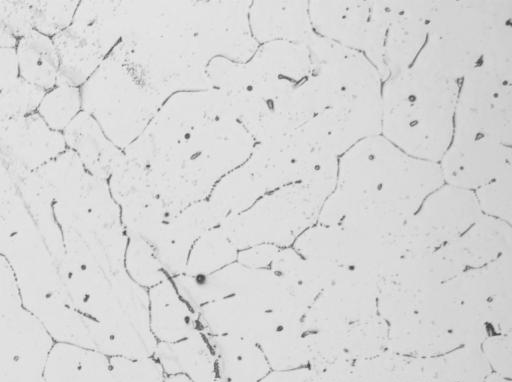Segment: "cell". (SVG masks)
Here are the masks:
<instances>
[{
    "mask_svg": "<svg viewBox=\"0 0 512 382\" xmlns=\"http://www.w3.org/2000/svg\"><path fill=\"white\" fill-rule=\"evenodd\" d=\"M443 184L438 163L414 158L374 135L338 157L335 187L317 223L396 235Z\"/></svg>",
    "mask_w": 512,
    "mask_h": 382,
    "instance_id": "1",
    "label": "cell"
},
{
    "mask_svg": "<svg viewBox=\"0 0 512 382\" xmlns=\"http://www.w3.org/2000/svg\"><path fill=\"white\" fill-rule=\"evenodd\" d=\"M110 54L165 101L212 89L206 68L219 57L196 1H127L126 31Z\"/></svg>",
    "mask_w": 512,
    "mask_h": 382,
    "instance_id": "2",
    "label": "cell"
},
{
    "mask_svg": "<svg viewBox=\"0 0 512 382\" xmlns=\"http://www.w3.org/2000/svg\"><path fill=\"white\" fill-rule=\"evenodd\" d=\"M255 144L233 115H225L194 127L144 167L172 218L208 199L215 185L248 159Z\"/></svg>",
    "mask_w": 512,
    "mask_h": 382,
    "instance_id": "3",
    "label": "cell"
},
{
    "mask_svg": "<svg viewBox=\"0 0 512 382\" xmlns=\"http://www.w3.org/2000/svg\"><path fill=\"white\" fill-rule=\"evenodd\" d=\"M53 213L59 238L48 250L66 276H113L125 270L128 238L107 180L87 172L76 186L53 200Z\"/></svg>",
    "mask_w": 512,
    "mask_h": 382,
    "instance_id": "4",
    "label": "cell"
},
{
    "mask_svg": "<svg viewBox=\"0 0 512 382\" xmlns=\"http://www.w3.org/2000/svg\"><path fill=\"white\" fill-rule=\"evenodd\" d=\"M459 84L414 66L387 78L380 135L414 158L438 163L453 136Z\"/></svg>",
    "mask_w": 512,
    "mask_h": 382,
    "instance_id": "5",
    "label": "cell"
},
{
    "mask_svg": "<svg viewBox=\"0 0 512 382\" xmlns=\"http://www.w3.org/2000/svg\"><path fill=\"white\" fill-rule=\"evenodd\" d=\"M509 22L512 0L433 1L426 41L412 66L460 83Z\"/></svg>",
    "mask_w": 512,
    "mask_h": 382,
    "instance_id": "6",
    "label": "cell"
},
{
    "mask_svg": "<svg viewBox=\"0 0 512 382\" xmlns=\"http://www.w3.org/2000/svg\"><path fill=\"white\" fill-rule=\"evenodd\" d=\"M336 175L337 163L264 195L247 210L226 217L220 227L238 251L260 244L289 247L317 223Z\"/></svg>",
    "mask_w": 512,
    "mask_h": 382,
    "instance_id": "7",
    "label": "cell"
},
{
    "mask_svg": "<svg viewBox=\"0 0 512 382\" xmlns=\"http://www.w3.org/2000/svg\"><path fill=\"white\" fill-rule=\"evenodd\" d=\"M82 111L121 150L147 127L165 100L139 83L109 54L80 86Z\"/></svg>",
    "mask_w": 512,
    "mask_h": 382,
    "instance_id": "8",
    "label": "cell"
},
{
    "mask_svg": "<svg viewBox=\"0 0 512 382\" xmlns=\"http://www.w3.org/2000/svg\"><path fill=\"white\" fill-rule=\"evenodd\" d=\"M512 74L480 63L460 82L453 136L511 146Z\"/></svg>",
    "mask_w": 512,
    "mask_h": 382,
    "instance_id": "9",
    "label": "cell"
},
{
    "mask_svg": "<svg viewBox=\"0 0 512 382\" xmlns=\"http://www.w3.org/2000/svg\"><path fill=\"white\" fill-rule=\"evenodd\" d=\"M225 115H233L230 100L219 90L175 93L123 152L129 159L146 166L194 127Z\"/></svg>",
    "mask_w": 512,
    "mask_h": 382,
    "instance_id": "10",
    "label": "cell"
},
{
    "mask_svg": "<svg viewBox=\"0 0 512 382\" xmlns=\"http://www.w3.org/2000/svg\"><path fill=\"white\" fill-rule=\"evenodd\" d=\"M93 320L109 333L118 357L154 356L158 342L150 328L148 289L134 282L125 270L111 278L95 306Z\"/></svg>",
    "mask_w": 512,
    "mask_h": 382,
    "instance_id": "11",
    "label": "cell"
},
{
    "mask_svg": "<svg viewBox=\"0 0 512 382\" xmlns=\"http://www.w3.org/2000/svg\"><path fill=\"white\" fill-rule=\"evenodd\" d=\"M481 215L472 191L443 184L407 219L398 241L406 257L435 251L459 237Z\"/></svg>",
    "mask_w": 512,
    "mask_h": 382,
    "instance_id": "12",
    "label": "cell"
},
{
    "mask_svg": "<svg viewBox=\"0 0 512 382\" xmlns=\"http://www.w3.org/2000/svg\"><path fill=\"white\" fill-rule=\"evenodd\" d=\"M378 282L371 276L340 267L302 319L304 333L342 331L377 313Z\"/></svg>",
    "mask_w": 512,
    "mask_h": 382,
    "instance_id": "13",
    "label": "cell"
},
{
    "mask_svg": "<svg viewBox=\"0 0 512 382\" xmlns=\"http://www.w3.org/2000/svg\"><path fill=\"white\" fill-rule=\"evenodd\" d=\"M55 344L44 325L24 307L0 319V382H43Z\"/></svg>",
    "mask_w": 512,
    "mask_h": 382,
    "instance_id": "14",
    "label": "cell"
},
{
    "mask_svg": "<svg viewBox=\"0 0 512 382\" xmlns=\"http://www.w3.org/2000/svg\"><path fill=\"white\" fill-rule=\"evenodd\" d=\"M438 164L444 184L474 192L512 173V149L492 140L452 136Z\"/></svg>",
    "mask_w": 512,
    "mask_h": 382,
    "instance_id": "15",
    "label": "cell"
},
{
    "mask_svg": "<svg viewBox=\"0 0 512 382\" xmlns=\"http://www.w3.org/2000/svg\"><path fill=\"white\" fill-rule=\"evenodd\" d=\"M314 32L367 57L378 34L379 1H308Z\"/></svg>",
    "mask_w": 512,
    "mask_h": 382,
    "instance_id": "16",
    "label": "cell"
},
{
    "mask_svg": "<svg viewBox=\"0 0 512 382\" xmlns=\"http://www.w3.org/2000/svg\"><path fill=\"white\" fill-rule=\"evenodd\" d=\"M127 26L126 1H79L64 35L91 66L99 67L122 39Z\"/></svg>",
    "mask_w": 512,
    "mask_h": 382,
    "instance_id": "17",
    "label": "cell"
},
{
    "mask_svg": "<svg viewBox=\"0 0 512 382\" xmlns=\"http://www.w3.org/2000/svg\"><path fill=\"white\" fill-rule=\"evenodd\" d=\"M433 1H390L388 24L377 67L382 82L409 68L427 37Z\"/></svg>",
    "mask_w": 512,
    "mask_h": 382,
    "instance_id": "18",
    "label": "cell"
},
{
    "mask_svg": "<svg viewBox=\"0 0 512 382\" xmlns=\"http://www.w3.org/2000/svg\"><path fill=\"white\" fill-rule=\"evenodd\" d=\"M195 312L198 329L204 335L233 336L257 344L282 327L291 326L258 303L239 295L209 302Z\"/></svg>",
    "mask_w": 512,
    "mask_h": 382,
    "instance_id": "19",
    "label": "cell"
},
{
    "mask_svg": "<svg viewBox=\"0 0 512 382\" xmlns=\"http://www.w3.org/2000/svg\"><path fill=\"white\" fill-rule=\"evenodd\" d=\"M225 218L208 199L194 203L170 218L153 245L165 273L171 277L183 274L195 242L205 232L220 226Z\"/></svg>",
    "mask_w": 512,
    "mask_h": 382,
    "instance_id": "20",
    "label": "cell"
},
{
    "mask_svg": "<svg viewBox=\"0 0 512 382\" xmlns=\"http://www.w3.org/2000/svg\"><path fill=\"white\" fill-rule=\"evenodd\" d=\"M66 149L63 133L49 128L36 112L10 122L0 135V156L31 172Z\"/></svg>",
    "mask_w": 512,
    "mask_h": 382,
    "instance_id": "21",
    "label": "cell"
},
{
    "mask_svg": "<svg viewBox=\"0 0 512 382\" xmlns=\"http://www.w3.org/2000/svg\"><path fill=\"white\" fill-rule=\"evenodd\" d=\"M511 225L481 215L464 233L436 251L462 270L479 268L511 252Z\"/></svg>",
    "mask_w": 512,
    "mask_h": 382,
    "instance_id": "22",
    "label": "cell"
},
{
    "mask_svg": "<svg viewBox=\"0 0 512 382\" xmlns=\"http://www.w3.org/2000/svg\"><path fill=\"white\" fill-rule=\"evenodd\" d=\"M416 313L452 336L459 346L480 347L490 335L476 312L455 298L443 284L421 294Z\"/></svg>",
    "mask_w": 512,
    "mask_h": 382,
    "instance_id": "23",
    "label": "cell"
},
{
    "mask_svg": "<svg viewBox=\"0 0 512 382\" xmlns=\"http://www.w3.org/2000/svg\"><path fill=\"white\" fill-rule=\"evenodd\" d=\"M248 18L258 44L274 40L304 42L314 34L308 1H251Z\"/></svg>",
    "mask_w": 512,
    "mask_h": 382,
    "instance_id": "24",
    "label": "cell"
},
{
    "mask_svg": "<svg viewBox=\"0 0 512 382\" xmlns=\"http://www.w3.org/2000/svg\"><path fill=\"white\" fill-rule=\"evenodd\" d=\"M67 149L73 151L85 170L108 180L124 158V152L105 135L98 123L81 111L62 132Z\"/></svg>",
    "mask_w": 512,
    "mask_h": 382,
    "instance_id": "25",
    "label": "cell"
},
{
    "mask_svg": "<svg viewBox=\"0 0 512 382\" xmlns=\"http://www.w3.org/2000/svg\"><path fill=\"white\" fill-rule=\"evenodd\" d=\"M511 270V252H508L482 267L461 271L443 285L479 316L492 300L512 295Z\"/></svg>",
    "mask_w": 512,
    "mask_h": 382,
    "instance_id": "26",
    "label": "cell"
},
{
    "mask_svg": "<svg viewBox=\"0 0 512 382\" xmlns=\"http://www.w3.org/2000/svg\"><path fill=\"white\" fill-rule=\"evenodd\" d=\"M150 328L157 342L174 343L198 330L195 310L171 279L148 289Z\"/></svg>",
    "mask_w": 512,
    "mask_h": 382,
    "instance_id": "27",
    "label": "cell"
},
{
    "mask_svg": "<svg viewBox=\"0 0 512 382\" xmlns=\"http://www.w3.org/2000/svg\"><path fill=\"white\" fill-rule=\"evenodd\" d=\"M43 382H117L110 357L74 344L55 342Z\"/></svg>",
    "mask_w": 512,
    "mask_h": 382,
    "instance_id": "28",
    "label": "cell"
},
{
    "mask_svg": "<svg viewBox=\"0 0 512 382\" xmlns=\"http://www.w3.org/2000/svg\"><path fill=\"white\" fill-rule=\"evenodd\" d=\"M153 357L165 375L182 374L192 382H220L215 356L199 329L178 342H158Z\"/></svg>",
    "mask_w": 512,
    "mask_h": 382,
    "instance_id": "29",
    "label": "cell"
},
{
    "mask_svg": "<svg viewBox=\"0 0 512 382\" xmlns=\"http://www.w3.org/2000/svg\"><path fill=\"white\" fill-rule=\"evenodd\" d=\"M204 336L215 356L220 382H256L271 371L257 343L233 336Z\"/></svg>",
    "mask_w": 512,
    "mask_h": 382,
    "instance_id": "30",
    "label": "cell"
},
{
    "mask_svg": "<svg viewBox=\"0 0 512 382\" xmlns=\"http://www.w3.org/2000/svg\"><path fill=\"white\" fill-rule=\"evenodd\" d=\"M458 347L452 336L417 313L388 324L387 351L398 355L428 358Z\"/></svg>",
    "mask_w": 512,
    "mask_h": 382,
    "instance_id": "31",
    "label": "cell"
},
{
    "mask_svg": "<svg viewBox=\"0 0 512 382\" xmlns=\"http://www.w3.org/2000/svg\"><path fill=\"white\" fill-rule=\"evenodd\" d=\"M19 78L43 91L57 85L59 55L52 38L31 30L15 46Z\"/></svg>",
    "mask_w": 512,
    "mask_h": 382,
    "instance_id": "32",
    "label": "cell"
},
{
    "mask_svg": "<svg viewBox=\"0 0 512 382\" xmlns=\"http://www.w3.org/2000/svg\"><path fill=\"white\" fill-rule=\"evenodd\" d=\"M421 382H483L490 374L481 348L460 346L439 356L419 358Z\"/></svg>",
    "mask_w": 512,
    "mask_h": 382,
    "instance_id": "33",
    "label": "cell"
},
{
    "mask_svg": "<svg viewBox=\"0 0 512 382\" xmlns=\"http://www.w3.org/2000/svg\"><path fill=\"white\" fill-rule=\"evenodd\" d=\"M461 271L459 266L435 250L404 257L393 274L382 281L421 294L441 286Z\"/></svg>",
    "mask_w": 512,
    "mask_h": 382,
    "instance_id": "34",
    "label": "cell"
},
{
    "mask_svg": "<svg viewBox=\"0 0 512 382\" xmlns=\"http://www.w3.org/2000/svg\"><path fill=\"white\" fill-rule=\"evenodd\" d=\"M343 331H317L304 334L309 351V368L320 382H342L354 360L347 354Z\"/></svg>",
    "mask_w": 512,
    "mask_h": 382,
    "instance_id": "35",
    "label": "cell"
},
{
    "mask_svg": "<svg viewBox=\"0 0 512 382\" xmlns=\"http://www.w3.org/2000/svg\"><path fill=\"white\" fill-rule=\"evenodd\" d=\"M340 267L302 257L293 248H279L269 269L317 297Z\"/></svg>",
    "mask_w": 512,
    "mask_h": 382,
    "instance_id": "36",
    "label": "cell"
},
{
    "mask_svg": "<svg viewBox=\"0 0 512 382\" xmlns=\"http://www.w3.org/2000/svg\"><path fill=\"white\" fill-rule=\"evenodd\" d=\"M238 249L220 226L205 232L193 245L183 274L200 276L214 273L236 262Z\"/></svg>",
    "mask_w": 512,
    "mask_h": 382,
    "instance_id": "37",
    "label": "cell"
},
{
    "mask_svg": "<svg viewBox=\"0 0 512 382\" xmlns=\"http://www.w3.org/2000/svg\"><path fill=\"white\" fill-rule=\"evenodd\" d=\"M302 323L285 326L259 343L271 370H292L307 367L309 351Z\"/></svg>",
    "mask_w": 512,
    "mask_h": 382,
    "instance_id": "38",
    "label": "cell"
},
{
    "mask_svg": "<svg viewBox=\"0 0 512 382\" xmlns=\"http://www.w3.org/2000/svg\"><path fill=\"white\" fill-rule=\"evenodd\" d=\"M121 220L128 239H139L154 245L170 219L163 202L153 196L120 208Z\"/></svg>",
    "mask_w": 512,
    "mask_h": 382,
    "instance_id": "39",
    "label": "cell"
},
{
    "mask_svg": "<svg viewBox=\"0 0 512 382\" xmlns=\"http://www.w3.org/2000/svg\"><path fill=\"white\" fill-rule=\"evenodd\" d=\"M343 343L354 361L378 356L387 351L388 323L379 315L353 323L344 329Z\"/></svg>",
    "mask_w": 512,
    "mask_h": 382,
    "instance_id": "40",
    "label": "cell"
},
{
    "mask_svg": "<svg viewBox=\"0 0 512 382\" xmlns=\"http://www.w3.org/2000/svg\"><path fill=\"white\" fill-rule=\"evenodd\" d=\"M81 111L80 87L56 85L44 93L36 113L49 128L62 133Z\"/></svg>",
    "mask_w": 512,
    "mask_h": 382,
    "instance_id": "41",
    "label": "cell"
},
{
    "mask_svg": "<svg viewBox=\"0 0 512 382\" xmlns=\"http://www.w3.org/2000/svg\"><path fill=\"white\" fill-rule=\"evenodd\" d=\"M302 257L340 267L342 232L339 227L316 223L304 231L293 243Z\"/></svg>",
    "mask_w": 512,
    "mask_h": 382,
    "instance_id": "42",
    "label": "cell"
},
{
    "mask_svg": "<svg viewBox=\"0 0 512 382\" xmlns=\"http://www.w3.org/2000/svg\"><path fill=\"white\" fill-rule=\"evenodd\" d=\"M34 172L52 200L77 185L87 173L77 155L69 149Z\"/></svg>",
    "mask_w": 512,
    "mask_h": 382,
    "instance_id": "43",
    "label": "cell"
},
{
    "mask_svg": "<svg viewBox=\"0 0 512 382\" xmlns=\"http://www.w3.org/2000/svg\"><path fill=\"white\" fill-rule=\"evenodd\" d=\"M124 269L134 282L146 289L168 278L154 253L153 246L139 239H128Z\"/></svg>",
    "mask_w": 512,
    "mask_h": 382,
    "instance_id": "44",
    "label": "cell"
},
{
    "mask_svg": "<svg viewBox=\"0 0 512 382\" xmlns=\"http://www.w3.org/2000/svg\"><path fill=\"white\" fill-rule=\"evenodd\" d=\"M33 30L53 38L67 29L73 20L79 1L28 0Z\"/></svg>",
    "mask_w": 512,
    "mask_h": 382,
    "instance_id": "45",
    "label": "cell"
},
{
    "mask_svg": "<svg viewBox=\"0 0 512 382\" xmlns=\"http://www.w3.org/2000/svg\"><path fill=\"white\" fill-rule=\"evenodd\" d=\"M44 93L20 78L0 91V135L10 122L35 113Z\"/></svg>",
    "mask_w": 512,
    "mask_h": 382,
    "instance_id": "46",
    "label": "cell"
},
{
    "mask_svg": "<svg viewBox=\"0 0 512 382\" xmlns=\"http://www.w3.org/2000/svg\"><path fill=\"white\" fill-rule=\"evenodd\" d=\"M421 294L390 281H381L378 283L377 313L388 324L406 318L417 312Z\"/></svg>",
    "mask_w": 512,
    "mask_h": 382,
    "instance_id": "47",
    "label": "cell"
},
{
    "mask_svg": "<svg viewBox=\"0 0 512 382\" xmlns=\"http://www.w3.org/2000/svg\"><path fill=\"white\" fill-rule=\"evenodd\" d=\"M511 177L512 173H508L473 192L481 214L510 225L512 219Z\"/></svg>",
    "mask_w": 512,
    "mask_h": 382,
    "instance_id": "48",
    "label": "cell"
},
{
    "mask_svg": "<svg viewBox=\"0 0 512 382\" xmlns=\"http://www.w3.org/2000/svg\"><path fill=\"white\" fill-rule=\"evenodd\" d=\"M403 360L404 356L389 351L356 360L342 382H394Z\"/></svg>",
    "mask_w": 512,
    "mask_h": 382,
    "instance_id": "49",
    "label": "cell"
},
{
    "mask_svg": "<svg viewBox=\"0 0 512 382\" xmlns=\"http://www.w3.org/2000/svg\"><path fill=\"white\" fill-rule=\"evenodd\" d=\"M33 30L28 0H0V48H15Z\"/></svg>",
    "mask_w": 512,
    "mask_h": 382,
    "instance_id": "50",
    "label": "cell"
},
{
    "mask_svg": "<svg viewBox=\"0 0 512 382\" xmlns=\"http://www.w3.org/2000/svg\"><path fill=\"white\" fill-rule=\"evenodd\" d=\"M117 382H164L165 373L154 357L127 359L110 357Z\"/></svg>",
    "mask_w": 512,
    "mask_h": 382,
    "instance_id": "51",
    "label": "cell"
},
{
    "mask_svg": "<svg viewBox=\"0 0 512 382\" xmlns=\"http://www.w3.org/2000/svg\"><path fill=\"white\" fill-rule=\"evenodd\" d=\"M481 351L495 374L510 379L512 373L511 334L488 335L480 346Z\"/></svg>",
    "mask_w": 512,
    "mask_h": 382,
    "instance_id": "52",
    "label": "cell"
},
{
    "mask_svg": "<svg viewBox=\"0 0 512 382\" xmlns=\"http://www.w3.org/2000/svg\"><path fill=\"white\" fill-rule=\"evenodd\" d=\"M23 307L13 270L0 254V319Z\"/></svg>",
    "mask_w": 512,
    "mask_h": 382,
    "instance_id": "53",
    "label": "cell"
},
{
    "mask_svg": "<svg viewBox=\"0 0 512 382\" xmlns=\"http://www.w3.org/2000/svg\"><path fill=\"white\" fill-rule=\"evenodd\" d=\"M278 250V247L269 244L255 245L239 250L236 261L249 268H269Z\"/></svg>",
    "mask_w": 512,
    "mask_h": 382,
    "instance_id": "54",
    "label": "cell"
},
{
    "mask_svg": "<svg viewBox=\"0 0 512 382\" xmlns=\"http://www.w3.org/2000/svg\"><path fill=\"white\" fill-rule=\"evenodd\" d=\"M256 382H320L309 367L292 370H271Z\"/></svg>",
    "mask_w": 512,
    "mask_h": 382,
    "instance_id": "55",
    "label": "cell"
},
{
    "mask_svg": "<svg viewBox=\"0 0 512 382\" xmlns=\"http://www.w3.org/2000/svg\"><path fill=\"white\" fill-rule=\"evenodd\" d=\"M19 79L15 48H0V91Z\"/></svg>",
    "mask_w": 512,
    "mask_h": 382,
    "instance_id": "56",
    "label": "cell"
},
{
    "mask_svg": "<svg viewBox=\"0 0 512 382\" xmlns=\"http://www.w3.org/2000/svg\"><path fill=\"white\" fill-rule=\"evenodd\" d=\"M164 382H192L188 377L182 374L166 375Z\"/></svg>",
    "mask_w": 512,
    "mask_h": 382,
    "instance_id": "57",
    "label": "cell"
},
{
    "mask_svg": "<svg viewBox=\"0 0 512 382\" xmlns=\"http://www.w3.org/2000/svg\"><path fill=\"white\" fill-rule=\"evenodd\" d=\"M483 382H511L510 379L504 378L497 374H489Z\"/></svg>",
    "mask_w": 512,
    "mask_h": 382,
    "instance_id": "58",
    "label": "cell"
}]
</instances>
